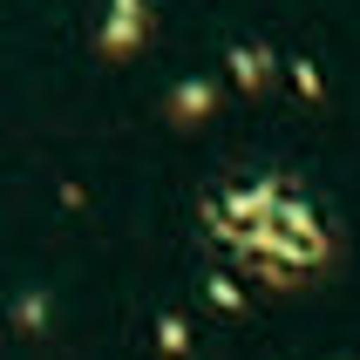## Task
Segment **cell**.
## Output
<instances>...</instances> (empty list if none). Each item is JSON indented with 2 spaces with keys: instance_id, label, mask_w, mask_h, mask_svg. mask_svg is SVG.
<instances>
[{
  "instance_id": "1",
  "label": "cell",
  "mask_w": 360,
  "mask_h": 360,
  "mask_svg": "<svg viewBox=\"0 0 360 360\" xmlns=\"http://www.w3.org/2000/svg\"><path fill=\"white\" fill-rule=\"evenodd\" d=\"M211 231L238 245V259L252 265H320L326 252V218L320 204L300 198L292 184L259 177V184H231L218 204H211Z\"/></svg>"
}]
</instances>
